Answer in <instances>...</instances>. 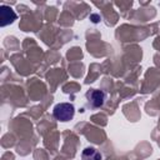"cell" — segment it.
<instances>
[{
    "label": "cell",
    "mask_w": 160,
    "mask_h": 160,
    "mask_svg": "<svg viewBox=\"0 0 160 160\" xmlns=\"http://www.w3.org/2000/svg\"><path fill=\"white\" fill-rule=\"evenodd\" d=\"M52 114H54V118L56 120L65 122V121H69L74 118L75 108L70 102H60V104H56L54 106Z\"/></svg>",
    "instance_id": "cell-1"
},
{
    "label": "cell",
    "mask_w": 160,
    "mask_h": 160,
    "mask_svg": "<svg viewBox=\"0 0 160 160\" xmlns=\"http://www.w3.org/2000/svg\"><path fill=\"white\" fill-rule=\"evenodd\" d=\"M0 25L1 26H6L11 22H14V20H16V14L14 12V10L6 5H1L0 8Z\"/></svg>",
    "instance_id": "cell-2"
},
{
    "label": "cell",
    "mask_w": 160,
    "mask_h": 160,
    "mask_svg": "<svg viewBox=\"0 0 160 160\" xmlns=\"http://www.w3.org/2000/svg\"><path fill=\"white\" fill-rule=\"evenodd\" d=\"M86 96L89 99V102H91V105L94 108L101 106L105 102V99H106V94L101 90H91L86 94Z\"/></svg>",
    "instance_id": "cell-3"
},
{
    "label": "cell",
    "mask_w": 160,
    "mask_h": 160,
    "mask_svg": "<svg viewBox=\"0 0 160 160\" xmlns=\"http://www.w3.org/2000/svg\"><path fill=\"white\" fill-rule=\"evenodd\" d=\"M82 160H101V154L95 148H85L81 152Z\"/></svg>",
    "instance_id": "cell-4"
}]
</instances>
